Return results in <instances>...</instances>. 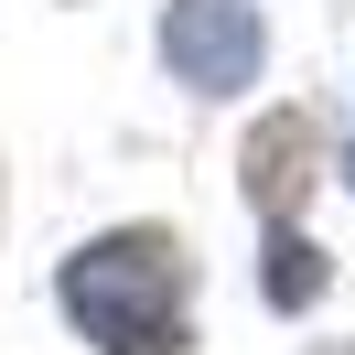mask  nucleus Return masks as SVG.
Returning <instances> with one entry per match:
<instances>
[{
	"label": "nucleus",
	"instance_id": "nucleus-1",
	"mask_svg": "<svg viewBox=\"0 0 355 355\" xmlns=\"http://www.w3.org/2000/svg\"><path fill=\"white\" fill-rule=\"evenodd\" d=\"M183 237L162 226H119V237L76 248L65 259V312L87 323L97 355H183Z\"/></svg>",
	"mask_w": 355,
	"mask_h": 355
},
{
	"label": "nucleus",
	"instance_id": "nucleus-2",
	"mask_svg": "<svg viewBox=\"0 0 355 355\" xmlns=\"http://www.w3.org/2000/svg\"><path fill=\"white\" fill-rule=\"evenodd\" d=\"M259 11L248 0H173V22H162V54H173V76L194 97H237L248 76H259Z\"/></svg>",
	"mask_w": 355,
	"mask_h": 355
},
{
	"label": "nucleus",
	"instance_id": "nucleus-3",
	"mask_svg": "<svg viewBox=\"0 0 355 355\" xmlns=\"http://www.w3.org/2000/svg\"><path fill=\"white\" fill-rule=\"evenodd\" d=\"M302 183H312V119H302V108H280L259 140H248V205L280 226L291 205H302Z\"/></svg>",
	"mask_w": 355,
	"mask_h": 355
},
{
	"label": "nucleus",
	"instance_id": "nucleus-4",
	"mask_svg": "<svg viewBox=\"0 0 355 355\" xmlns=\"http://www.w3.org/2000/svg\"><path fill=\"white\" fill-rule=\"evenodd\" d=\"M269 302H280V312H312V302H323V248L291 237V226L269 237Z\"/></svg>",
	"mask_w": 355,
	"mask_h": 355
},
{
	"label": "nucleus",
	"instance_id": "nucleus-5",
	"mask_svg": "<svg viewBox=\"0 0 355 355\" xmlns=\"http://www.w3.org/2000/svg\"><path fill=\"white\" fill-rule=\"evenodd\" d=\"M345 173H355V162H345Z\"/></svg>",
	"mask_w": 355,
	"mask_h": 355
}]
</instances>
